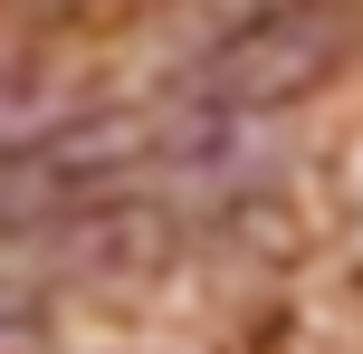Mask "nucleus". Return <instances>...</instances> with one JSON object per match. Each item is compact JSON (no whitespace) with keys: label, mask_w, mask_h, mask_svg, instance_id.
Returning a JSON list of instances; mask_svg holds the SVG:
<instances>
[{"label":"nucleus","mask_w":363,"mask_h":354,"mask_svg":"<svg viewBox=\"0 0 363 354\" xmlns=\"http://www.w3.org/2000/svg\"><path fill=\"white\" fill-rule=\"evenodd\" d=\"M354 10L345 0H277V10L239 19L230 38H211V48L191 57V77H182V106L191 115H268V106H296V96H315L335 67L354 57Z\"/></svg>","instance_id":"f257e3e1"}]
</instances>
